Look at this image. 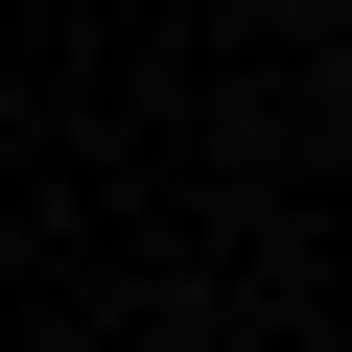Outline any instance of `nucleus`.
<instances>
[{"instance_id": "1", "label": "nucleus", "mask_w": 352, "mask_h": 352, "mask_svg": "<svg viewBox=\"0 0 352 352\" xmlns=\"http://www.w3.org/2000/svg\"><path fill=\"white\" fill-rule=\"evenodd\" d=\"M329 24H352V0H329Z\"/></svg>"}]
</instances>
